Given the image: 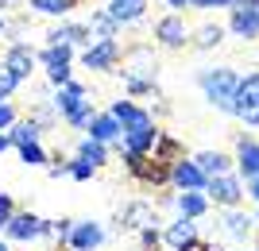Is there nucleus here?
<instances>
[{"mask_svg":"<svg viewBox=\"0 0 259 251\" xmlns=\"http://www.w3.org/2000/svg\"><path fill=\"white\" fill-rule=\"evenodd\" d=\"M201 89H205V97L213 109L221 112H232V101H236V89H240V74L232 66H217V70H201Z\"/></svg>","mask_w":259,"mask_h":251,"instance_id":"obj_1","label":"nucleus"},{"mask_svg":"<svg viewBox=\"0 0 259 251\" xmlns=\"http://www.w3.org/2000/svg\"><path fill=\"white\" fill-rule=\"evenodd\" d=\"M232 116H240L244 124H259V74L240 77L236 101H232Z\"/></svg>","mask_w":259,"mask_h":251,"instance_id":"obj_2","label":"nucleus"},{"mask_svg":"<svg viewBox=\"0 0 259 251\" xmlns=\"http://www.w3.org/2000/svg\"><path fill=\"white\" fill-rule=\"evenodd\" d=\"M120 58H124V51H120L116 39H97L89 51H81V62H85V70H112Z\"/></svg>","mask_w":259,"mask_h":251,"instance_id":"obj_3","label":"nucleus"},{"mask_svg":"<svg viewBox=\"0 0 259 251\" xmlns=\"http://www.w3.org/2000/svg\"><path fill=\"white\" fill-rule=\"evenodd\" d=\"M205 197H213L217 205H240L244 201V182H240L236 174H221V178H209L205 186Z\"/></svg>","mask_w":259,"mask_h":251,"instance_id":"obj_4","label":"nucleus"},{"mask_svg":"<svg viewBox=\"0 0 259 251\" xmlns=\"http://www.w3.org/2000/svg\"><path fill=\"white\" fill-rule=\"evenodd\" d=\"M170 182L182 193H205V186H209V178L197 170V163H186V159H178V163L170 166Z\"/></svg>","mask_w":259,"mask_h":251,"instance_id":"obj_5","label":"nucleus"},{"mask_svg":"<svg viewBox=\"0 0 259 251\" xmlns=\"http://www.w3.org/2000/svg\"><path fill=\"white\" fill-rule=\"evenodd\" d=\"M155 39H159L162 46H186L190 43V27H186L182 16H162V20L155 23Z\"/></svg>","mask_w":259,"mask_h":251,"instance_id":"obj_6","label":"nucleus"},{"mask_svg":"<svg viewBox=\"0 0 259 251\" xmlns=\"http://www.w3.org/2000/svg\"><path fill=\"white\" fill-rule=\"evenodd\" d=\"M66 243L74 251H97L101 243H105V228H101L97 220H81V224H74V232H70Z\"/></svg>","mask_w":259,"mask_h":251,"instance_id":"obj_7","label":"nucleus"},{"mask_svg":"<svg viewBox=\"0 0 259 251\" xmlns=\"http://www.w3.org/2000/svg\"><path fill=\"white\" fill-rule=\"evenodd\" d=\"M35 62H39V58H35V51H31L27 43H12V51L4 55V66H8L12 74L20 77V81H27V77H31Z\"/></svg>","mask_w":259,"mask_h":251,"instance_id":"obj_8","label":"nucleus"},{"mask_svg":"<svg viewBox=\"0 0 259 251\" xmlns=\"http://www.w3.org/2000/svg\"><path fill=\"white\" fill-rule=\"evenodd\" d=\"M4 232H8L12 240L27 243V240H35V236H43V220L31 217V213H12V220H8V228H4Z\"/></svg>","mask_w":259,"mask_h":251,"instance_id":"obj_9","label":"nucleus"},{"mask_svg":"<svg viewBox=\"0 0 259 251\" xmlns=\"http://www.w3.org/2000/svg\"><path fill=\"white\" fill-rule=\"evenodd\" d=\"M228 27H232L240 39H255V35H259V8L232 4V20H228Z\"/></svg>","mask_w":259,"mask_h":251,"instance_id":"obj_10","label":"nucleus"},{"mask_svg":"<svg viewBox=\"0 0 259 251\" xmlns=\"http://www.w3.org/2000/svg\"><path fill=\"white\" fill-rule=\"evenodd\" d=\"M159 220H155V209L147 201H136V205L124 209V217H120V228H132V232H143V228H155Z\"/></svg>","mask_w":259,"mask_h":251,"instance_id":"obj_11","label":"nucleus"},{"mask_svg":"<svg viewBox=\"0 0 259 251\" xmlns=\"http://www.w3.org/2000/svg\"><path fill=\"white\" fill-rule=\"evenodd\" d=\"M108 16L116 20V27L120 23H136V20H143V12H147V0H108Z\"/></svg>","mask_w":259,"mask_h":251,"instance_id":"obj_12","label":"nucleus"},{"mask_svg":"<svg viewBox=\"0 0 259 251\" xmlns=\"http://www.w3.org/2000/svg\"><path fill=\"white\" fill-rule=\"evenodd\" d=\"M190 240H197V224H194V220H186V217H178V220L170 224V228L162 232V243H170L174 251H178V247H186Z\"/></svg>","mask_w":259,"mask_h":251,"instance_id":"obj_13","label":"nucleus"},{"mask_svg":"<svg viewBox=\"0 0 259 251\" xmlns=\"http://www.w3.org/2000/svg\"><path fill=\"white\" fill-rule=\"evenodd\" d=\"M194 163H197V170H201L205 178H221V174H228L232 159H228V155H221V151H201Z\"/></svg>","mask_w":259,"mask_h":251,"instance_id":"obj_14","label":"nucleus"},{"mask_svg":"<svg viewBox=\"0 0 259 251\" xmlns=\"http://www.w3.org/2000/svg\"><path fill=\"white\" fill-rule=\"evenodd\" d=\"M81 101H85V85L70 81V85H62V89H58V97H54L51 105H54V109H58V112L66 116V112H74L77 105H81Z\"/></svg>","mask_w":259,"mask_h":251,"instance_id":"obj_15","label":"nucleus"},{"mask_svg":"<svg viewBox=\"0 0 259 251\" xmlns=\"http://www.w3.org/2000/svg\"><path fill=\"white\" fill-rule=\"evenodd\" d=\"M240 174L248 178H259V143L251 139H240Z\"/></svg>","mask_w":259,"mask_h":251,"instance_id":"obj_16","label":"nucleus"},{"mask_svg":"<svg viewBox=\"0 0 259 251\" xmlns=\"http://www.w3.org/2000/svg\"><path fill=\"white\" fill-rule=\"evenodd\" d=\"M89 139H97V143H112V139H120V124L105 112V116H97V120L89 124Z\"/></svg>","mask_w":259,"mask_h":251,"instance_id":"obj_17","label":"nucleus"},{"mask_svg":"<svg viewBox=\"0 0 259 251\" xmlns=\"http://www.w3.org/2000/svg\"><path fill=\"white\" fill-rule=\"evenodd\" d=\"M35 58H39L47 70H66L70 58H74V46H47L43 55H35Z\"/></svg>","mask_w":259,"mask_h":251,"instance_id":"obj_18","label":"nucleus"},{"mask_svg":"<svg viewBox=\"0 0 259 251\" xmlns=\"http://www.w3.org/2000/svg\"><path fill=\"white\" fill-rule=\"evenodd\" d=\"M205 209H209V197L205 193H182V197H178V213H182L186 220H197Z\"/></svg>","mask_w":259,"mask_h":251,"instance_id":"obj_19","label":"nucleus"},{"mask_svg":"<svg viewBox=\"0 0 259 251\" xmlns=\"http://www.w3.org/2000/svg\"><path fill=\"white\" fill-rule=\"evenodd\" d=\"M89 31L97 35V39H116L120 27H116V20H112V16L101 8V12H93V16H89Z\"/></svg>","mask_w":259,"mask_h":251,"instance_id":"obj_20","label":"nucleus"},{"mask_svg":"<svg viewBox=\"0 0 259 251\" xmlns=\"http://www.w3.org/2000/svg\"><path fill=\"white\" fill-rule=\"evenodd\" d=\"M77 159H81V163H89L93 170H97L101 163H108V151H105V143H97V139H81V147H77Z\"/></svg>","mask_w":259,"mask_h":251,"instance_id":"obj_21","label":"nucleus"},{"mask_svg":"<svg viewBox=\"0 0 259 251\" xmlns=\"http://www.w3.org/2000/svg\"><path fill=\"white\" fill-rule=\"evenodd\" d=\"M8 139L16 143V147H23V143H39V124L35 120H16L8 131Z\"/></svg>","mask_w":259,"mask_h":251,"instance_id":"obj_22","label":"nucleus"},{"mask_svg":"<svg viewBox=\"0 0 259 251\" xmlns=\"http://www.w3.org/2000/svg\"><path fill=\"white\" fill-rule=\"evenodd\" d=\"M225 232L232 236V240H244V236L251 232V217H248V213H236V209L225 213Z\"/></svg>","mask_w":259,"mask_h":251,"instance_id":"obj_23","label":"nucleus"},{"mask_svg":"<svg viewBox=\"0 0 259 251\" xmlns=\"http://www.w3.org/2000/svg\"><path fill=\"white\" fill-rule=\"evenodd\" d=\"M66 120H70V128H89V124L97 120V112H93V101H81L74 112H66Z\"/></svg>","mask_w":259,"mask_h":251,"instance_id":"obj_24","label":"nucleus"},{"mask_svg":"<svg viewBox=\"0 0 259 251\" xmlns=\"http://www.w3.org/2000/svg\"><path fill=\"white\" fill-rule=\"evenodd\" d=\"M221 39H225V27H221V23H205V27H197V39H194V43L201 46V51H209V46H217Z\"/></svg>","mask_w":259,"mask_h":251,"instance_id":"obj_25","label":"nucleus"},{"mask_svg":"<svg viewBox=\"0 0 259 251\" xmlns=\"http://www.w3.org/2000/svg\"><path fill=\"white\" fill-rule=\"evenodd\" d=\"M74 4H77V0H31V8L43 12V16H66Z\"/></svg>","mask_w":259,"mask_h":251,"instance_id":"obj_26","label":"nucleus"},{"mask_svg":"<svg viewBox=\"0 0 259 251\" xmlns=\"http://www.w3.org/2000/svg\"><path fill=\"white\" fill-rule=\"evenodd\" d=\"M16 89H20V77L12 74L8 66H0V101H8L12 93H16Z\"/></svg>","mask_w":259,"mask_h":251,"instance_id":"obj_27","label":"nucleus"},{"mask_svg":"<svg viewBox=\"0 0 259 251\" xmlns=\"http://www.w3.org/2000/svg\"><path fill=\"white\" fill-rule=\"evenodd\" d=\"M20 159L27 166H39V163H47V151L39 147V143H23V147H20Z\"/></svg>","mask_w":259,"mask_h":251,"instance_id":"obj_28","label":"nucleus"},{"mask_svg":"<svg viewBox=\"0 0 259 251\" xmlns=\"http://www.w3.org/2000/svg\"><path fill=\"white\" fill-rule=\"evenodd\" d=\"M140 243H143V251H159L162 232H159V228H143V232H140Z\"/></svg>","mask_w":259,"mask_h":251,"instance_id":"obj_29","label":"nucleus"},{"mask_svg":"<svg viewBox=\"0 0 259 251\" xmlns=\"http://www.w3.org/2000/svg\"><path fill=\"white\" fill-rule=\"evenodd\" d=\"M66 170L77 178V182H85V178H93V166L89 163H81V159H74V163H66Z\"/></svg>","mask_w":259,"mask_h":251,"instance_id":"obj_30","label":"nucleus"},{"mask_svg":"<svg viewBox=\"0 0 259 251\" xmlns=\"http://www.w3.org/2000/svg\"><path fill=\"white\" fill-rule=\"evenodd\" d=\"M12 213H16V205H12V197H8V193H0V232L8 228Z\"/></svg>","mask_w":259,"mask_h":251,"instance_id":"obj_31","label":"nucleus"},{"mask_svg":"<svg viewBox=\"0 0 259 251\" xmlns=\"http://www.w3.org/2000/svg\"><path fill=\"white\" fill-rule=\"evenodd\" d=\"M194 8H232L236 0H190Z\"/></svg>","mask_w":259,"mask_h":251,"instance_id":"obj_32","label":"nucleus"},{"mask_svg":"<svg viewBox=\"0 0 259 251\" xmlns=\"http://www.w3.org/2000/svg\"><path fill=\"white\" fill-rule=\"evenodd\" d=\"M12 124H16V112H12V105L0 101V128H12Z\"/></svg>","mask_w":259,"mask_h":251,"instance_id":"obj_33","label":"nucleus"},{"mask_svg":"<svg viewBox=\"0 0 259 251\" xmlns=\"http://www.w3.org/2000/svg\"><path fill=\"white\" fill-rule=\"evenodd\" d=\"M178 251H213V247H209L205 240H190V243H186V247H178Z\"/></svg>","mask_w":259,"mask_h":251,"instance_id":"obj_34","label":"nucleus"},{"mask_svg":"<svg viewBox=\"0 0 259 251\" xmlns=\"http://www.w3.org/2000/svg\"><path fill=\"white\" fill-rule=\"evenodd\" d=\"M8 147H12V139H8V135H0V155L8 151Z\"/></svg>","mask_w":259,"mask_h":251,"instance_id":"obj_35","label":"nucleus"},{"mask_svg":"<svg viewBox=\"0 0 259 251\" xmlns=\"http://www.w3.org/2000/svg\"><path fill=\"white\" fill-rule=\"evenodd\" d=\"M251 197L259 201V178H251Z\"/></svg>","mask_w":259,"mask_h":251,"instance_id":"obj_36","label":"nucleus"},{"mask_svg":"<svg viewBox=\"0 0 259 251\" xmlns=\"http://www.w3.org/2000/svg\"><path fill=\"white\" fill-rule=\"evenodd\" d=\"M166 4H170V8H186V4H190V0H166Z\"/></svg>","mask_w":259,"mask_h":251,"instance_id":"obj_37","label":"nucleus"},{"mask_svg":"<svg viewBox=\"0 0 259 251\" xmlns=\"http://www.w3.org/2000/svg\"><path fill=\"white\" fill-rule=\"evenodd\" d=\"M236 4H244V8H259V0H236Z\"/></svg>","mask_w":259,"mask_h":251,"instance_id":"obj_38","label":"nucleus"},{"mask_svg":"<svg viewBox=\"0 0 259 251\" xmlns=\"http://www.w3.org/2000/svg\"><path fill=\"white\" fill-rule=\"evenodd\" d=\"M0 35H4V16H0Z\"/></svg>","mask_w":259,"mask_h":251,"instance_id":"obj_39","label":"nucleus"},{"mask_svg":"<svg viewBox=\"0 0 259 251\" xmlns=\"http://www.w3.org/2000/svg\"><path fill=\"white\" fill-rule=\"evenodd\" d=\"M0 251H8V247H4V243H0Z\"/></svg>","mask_w":259,"mask_h":251,"instance_id":"obj_40","label":"nucleus"}]
</instances>
